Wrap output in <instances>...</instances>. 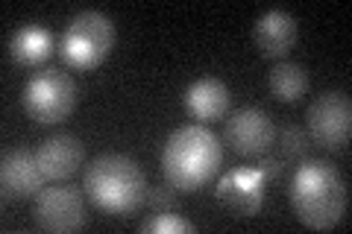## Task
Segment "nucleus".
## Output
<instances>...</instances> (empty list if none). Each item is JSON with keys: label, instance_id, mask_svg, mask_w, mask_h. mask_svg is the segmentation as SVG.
Listing matches in <instances>:
<instances>
[{"label": "nucleus", "instance_id": "nucleus-1", "mask_svg": "<svg viewBox=\"0 0 352 234\" xmlns=\"http://www.w3.org/2000/svg\"><path fill=\"white\" fill-rule=\"evenodd\" d=\"M291 208L302 226L326 231L346 217V179L329 161H302L291 179Z\"/></svg>", "mask_w": 352, "mask_h": 234}, {"label": "nucleus", "instance_id": "nucleus-2", "mask_svg": "<svg viewBox=\"0 0 352 234\" xmlns=\"http://www.w3.org/2000/svg\"><path fill=\"white\" fill-rule=\"evenodd\" d=\"M220 161H223V147H220L214 132H208L203 124L179 126L170 132L162 152L164 179L173 191L182 194L200 191L203 185L212 182L220 170Z\"/></svg>", "mask_w": 352, "mask_h": 234}, {"label": "nucleus", "instance_id": "nucleus-3", "mask_svg": "<svg viewBox=\"0 0 352 234\" xmlns=\"http://www.w3.org/2000/svg\"><path fill=\"white\" fill-rule=\"evenodd\" d=\"M85 194L106 214L126 217L147 202V176L129 155H100L85 170Z\"/></svg>", "mask_w": 352, "mask_h": 234}, {"label": "nucleus", "instance_id": "nucleus-4", "mask_svg": "<svg viewBox=\"0 0 352 234\" xmlns=\"http://www.w3.org/2000/svg\"><path fill=\"white\" fill-rule=\"evenodd\" d=\"M115 47V24L103 12H80L62 32L59 50L65 62L80 71H91L109 59Z\"/></svg>", "mask_w": 352, "mask_h": 234}, {"label": "nucleus", "instance_id": "nucleus-5", "mask_svg": "<svg viewBox=\"0 0 352 234\" xmlns=\"http://www.w3.org/2000/svg\"><path fill=\"white\" fill-rule=\"evenodd\" d=\"M24 108L36 124H62L76 108V82L59 68L36 71L24 88Z\"/></svg>", "mask_w": 352, "mask_h": 234}, {"label": "nucleus", "instance_id": "nucleus-6", "mask_svg": "<svg viewBox=\"0 0 352 234\" xmlns=\"http://www.w3.org/2000/svg\"><path fill=\"white\" fill-rule=\"evenodd\" d=\"M282 170V161H261V167H238L229 170L217 182V202L235 217H252L258 214L264 202V182L273 179Z\"/></svg>", "mask_w": 352, "mask_h": 234}, {"label": "nucleus", "instance_id": "nucleus-7", "mask_svg": "<svg viewBox=\"0 0 352 234\" xmlns=\"http://www.w3.org/2000/svg\"><path fill=\"white\" fill-rule=\"evenodd\" d=\"M308 135L323 150H344L352 135V103L344 91H326L308 106Z\"/></svg>", "mask_w": 352, "mask_h": 234}, {"label": "nucleus", "instance_id": "nucleus-8", "mask_svg": "<svg viewBox=\"0 0 352 234\" xmlns=\"http://www.w3.org/2000/svg\"><path fill=\"white\" fill-rule=\"evenodd\" d=\"M32 220H36V226L41 231H53V234L80 231L88 222L82 194L76 191V187H68V185L41 187V191L36 194Z\"/></svg>", "mask_w": 352, "mask_h": 234}, {"label": "nucleus", "instance_id": "nucleus-9", "mask_svg": "<svg viewBox=\"0 0 352 234\" xmlns=\"http://www.w3.org/2000/svg\"><path fill=\"white\" fill-rule=\"evenodd\" d=\"M273 141H276V129L261 108H238L226 120V143L244 159L264 155Z\"/></svg>", "mask_w": 352, "mask_h": 234}, {"label": "nucleus", "instance_id": "nucleus-10", "mask_svg": "<svg viewBox=\"0 0 352 234\" xmlns=\"http://www.w3.org/2000/svg\"><path fill=\"white\" fill-rule=\"evenodd\" d=\"M0 187H3V199L36 196L44 187V173L38 167L36 152H30V150L3 152V161H0Z\"/></svg>", "mask_w": 352, "mask_h": 234}, {"label": "nucleus", "instance_id": "nucleus-11", "mask_svg": "<svg viewBox=\"0 0 352 234\" xmlns=\"http://www.w3.org/2000/svg\"><path fill=\"white\" fill-rule=\"evenodd\" d=\"M82 155H85L82 143L74 135H53L36 150V159H38L44 179H53V182L68 179V176H74L80 170Z\"/></svg>", "mask_w": 352, "mask_h": 234}, {"label": "nucleus", "instance_id": "nucleus-12", "mask_svg": "<svg viewBox=\"0 0 352 234\" xmlns=\"http://www.w3.org/2000/svg\"><path fill=\"white\" fill-rule=\"evenodd\" d=\"M252 38H256V47L261 56L282 59L296 44V21L288 12H282V9H270V12H264L256 21Z\"/></svg>", "mask_w": 352, "mask_h": 234}, {"label": "nucleus", "instance_id": "nucleus-13", "mask_svg": "<svg viewBox=\"0 0 352 234\" xmlns=\"http://www.w3.org/2000/svg\"><path fill=\"white\" fill-rule=\"evenodd\" d=\"M185 108L197 124H212L220 120L229 108V88L226 82H220L217 76H203L188 85L185 91Z\"/></svg>", "mask_w": 352, "mask_h": 234}, {"label": "nucleus", "instance_id": "nucleus-14", "mask_svg": "<svg viewBox=\"0 0 352 234\" xmlns=\"http://www.w3.org/2000/svg\"><path fill=\"white\" fill-rule=\"evenodd\" d=\"M50 53H53V36L38 24L21 27V30H15V36L9 38V56H12L18 65H24V68H36Z\"/></svg>", "mask_w": 352, "mask_h": 234}, {"label": "nucleus", "instance_id": "nucleus-15", "mask_svg": "<svg viewBox=\"0 0 352 234\" xmlns=\"http://www.w3.org/2000/svg\"><path fill=\"white\" fill-rule=\"evenodd\" d=\"M267 88L279 103H296L308 91V71L296 62H279L267 76Z\"/></svg>", "mask_w": 352, "mask_h": 234}, {"label": "nucleus", "instance_id": "nucleus-16", "mask_svg": "<svg viewBox=\"0 0 352 234\" xmlns=\"http://www.w3.org/2000/svg\"><path fill=\"white\" fill-rule=\"evenodd\" d=\"M308 143L311 141L300 126H285L279 135V161H305Z\"/></svg>", "mask_w": 352, "mask_h": 234}, {"label": "nucleus", "instance_id": "nucleus-17", "mask_svg": "<svg viewBox=\"0 0 352 234\" xmlns=\"http://www.w3.org/2000/svg\"><path fill=\"white\" fill-rule=\"evenodd\" d=\"M141 234H191L194 226L188 220H182V217H176V214H168V211H162V214L156 217H150L144 220L138 226Z\"/></svg>", "mask_w": 352, "mask_h": 234}, {"label": "nucleus", "instance_id": "nucleus-18", "mask_svg": "<svg viewBox=\"0 0 352 234\" xmlns=\"http://www.w3.org/2000/svg\"><path fill=\"white\" fill-rule=\"evenodd\" d=\"M147 202L153 211H170L173 202H176V194H173V187H153V191L147 194Z\"/></svg>", "mask_w": 352, "mask_h": 234}]
</instances>
